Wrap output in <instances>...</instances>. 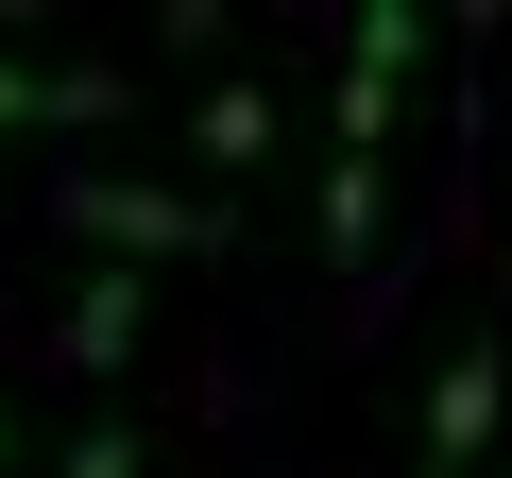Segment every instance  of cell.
Segmentation results:
<instances>
[{
  "label": "cell",
  "mask_w": 512,
  "mask_h": 478,
  "mask_svg": "<svg viewBox=\"0 0 512 478\" xmlns=\"http://www.w3.org/2000/svg\"><path fill=\"white\" fill-rule=\"evenodd\" d=\"M69 222L120 239V274H137V257H205V239H222L188 188H137V171H69Z\"/></svg>",
  "instance_id": "obj_1"
},
{
  "label": "cell",
  "mask_w": 512,
  "mask_h": 478,
  "mask_svg": "<svg viewBox=\"0 0 512 478\" xmlns=\"http://www.w3.org/2000/svg\"><path fill=\"white\" fill-rule=\"evenodd\" d=\"M0 461H18V410H0Z\"/></svg>",
  "instance_id": "obj_9"
},
{
  "label": "cell",
  "mask_w": 512,
  "mask_h": 478,
  "mask_svg": "<svg viewBox=\"0 0 512 478\" xmlns=\"http://www.w3.org/2000/svg\"><path fill=\"white\" fill-rule=\"evenodd\" d=\"M120 120V69H35V52H0V137H86Z\"/></svg>",
  "instance_id": "obj_3"
},
{
  "label": "cell",
  "mask_w": 512,
  "mask_h": 478,
  "mask_svg": "<svg viewBox=\"0 0 512 478\" xmlns=\"http://www.w3.org/2000/svg\"><path fill=\"white\" fill-rule=\"evenodd\" d=\"M325 257H342V274L376 257V154H325Z\"/></svg>",
  "instance_id": "obj_7"
},
{
  "label": "cell",
  "mask_w": 512,
  "mask_h": 478,
  "mask_svg": "<svg viewBox=\"0 0 512 478\" xmlns=\"http://www.w3.org/2000/svg\"><path fill=\"white\" fill-rule=\"evenodd\" d=\"M342 69L410 86V69H427V0H359V18H342Z\"/></svg>",
  "instance_id": "obj_6"
},
{
  "label": "cell",
  "mask_w": 512,
  "mask_h": 478,
  "mask_svg": "<svg viewBox=\"0 0 512 478\" xmlns=\"http://www.w3.org/2000/svg\"><path fill=\"white\" fill-rule=\"evenodd\" d=\"M188 154L205 171H256V154H274V86H205L188 103Z\"/></svg>",
  "instance_id": "obj_5"
},
{
  "label": "cell",
  "mask_w": 512,
  "mask_h": 478,
  "mask_svg": "<svg viewBox=\"0 0 512 478\" xmlns=\"http://www.w3.org/2000/svg\"><path fill=\"white\" fill-rule=\"evenodd\" d=\"M495 410H512V359H495V342H444V376H427V444H410V478H478V444H495Z\"/></svg>",
  "instance_id": "obj_2"
},
{
  "label": "cell",
  "mask_w": 512,
  "mask_h": 478,
  "mask_svg": "<svg viewBox=\"0 0 512 478\" xmlns=\"http://www.w3.org/2000/svg\"><path fill=\"white\" fill-rule=\"evenodd\" d=\"M69 478H137V427H86V444H69Z\"/></svg>",
  "instance_id": "obj_8"
},
{
  "label": "cell",
  "mask_w": 512,
  "mask_h": 478,
  "mask_svg": "<svg viewBox=\"0 0 512 478\" xmlns=\"http://www.w3.org/2000/svg\"><path fill=\"white\" fill-rule=\"evenodd\" d=\"M137 342H154V274H86V291H69V359H86V376H120Z\"/></svg>",
  "instance_id": "obj_4"
}]
</instances>
